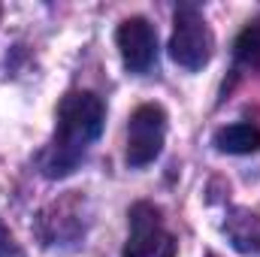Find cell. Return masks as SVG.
I'll list each match as a JSON object with an SVG mask.
<instances>
[{
  "label": "cell",
  "instance_id": "6da1fadb",
  "mask_svg": "<svg viewBox=\"0 0 260 257\" xmlns=\"http://www.w3.org/2000/svg\"><path fill=\"white\" fill-rule=\"evenodd\" d=\"M103 118H106L103 100L91 91H73L61 100L55 142H52L49 157H46V176L49 179L70 176L79 167L88 145L100 136Z\"/></svg>",
  "mask_w": 260,
  "mask_h": 257
},
{
  "label": "cell",
  "instance_id": "7a4b0ae2",
  "mask_svg": "<svg viewBox=\"0 0 260 257\" xmlns=\"http://www.w3.org/2000/svg\"><path fill=\"white\" fill-rule=\"evenodd\" d=\"M215 37L197 6H179L176 9V27L170 37V58L185 70H203L212 61Z\"/></svg>",
  "mask_w": 260,
  "mask_h": 257
},
{
  "label": "cell",
  "instance_id": "3957f363",
  "mask_svg": "<svg viewBox=\"0 0 260 257\" xmlns=\"http://www.w3.org/2000/svg\"><path fill=\"white\" fill-rule=\"evenodd\" d=\"M164 139H167V112L157 103L136 106L127 124V164L148 167L164 151Z\"/></svg>",
  "mask_w": 260,
  "mask_h": 257
},
{
  "label": "cell",
  "instance_id": "277c9868",
  "mask_svg": "<svg viewBox=\"0 0 260 257\" xmlns=\"http://www.w3.org/2000/svg\"><path fill=\"white\" fill-rule=\"evenodd\" d=\"M121 257H176V239L164 230L157 206L136 203L130 209V236Z\"/></svg>",
  "mask_w": 260,
  "mask_h": 257
},
{
  "label": "cell",
  "instance_id": "5b68a950",
  "mask_svg": "<svg viewBox=\"0 0 260 257\" xmlns=\"http://www.w3.org/2000/svg\"><path fill=\"white\" fill-rule=\"evenodd\" d=\"M115 43H118L121 61H124V67L130 73H145L148 67L154 64V58H157V34H154L151 21L142 18V15L124 18L118 24Z\"/></svg>",
  "mask_w": 260,
  "mask_h": 257
},
{
  "label": "cell",
  "instance_id": "8992f818",
  "mask_svg": "<svg viewBox=\"0 0 260 257\" xmlns=\"http://www.w3.org/2000/svg\"><path fill=\"white\" fill-rule=\"evenodd\" d=\"M224 233L230 239V245L242 254H257L260 251V215L257 212H248V209H233L227 224H224Z\"/></svg>",
  "mask_w": 260,
  "mask_h": 257
},
{
  "label": "cell",
  "instance_id": "52a82bcc",
  "mask_svg": "<svg viewBox=\"0 0 260 257\" xmlns=\"http://www.w3.org/2000/svg\"><path fill=\"white\" fill-rule=\"evenodd\" d=\"M215 148L224 154H254L260 151V127L257 124H227L215 133Z\"/></svg>",
  "mask_w": 260,
  "mask_h": 257
},
{
  "label": "cell",
  "instance_id": "ba28073f",
  "mask_svg": "<svg viewBox=\"0 0 260 257\" xmlns=\"http://www.w3.org/2000/svg\"><path fill=\"white\" fill-rule=\"evenodd\" d=\"M233 55H236L239 64L248 67V70H257L260 67V18L248 21L239 30V37L233 43Z\"/></svg>",
  "mask_w": 260,
  "mask_h": 257
},
{
  "label": "cell",
  "instance_id": "9c48e42d",
  "mask_svg": "<svg viewBox=\"0 0 260 257\" xmlns=\"http://www.w3.org/2000/svg\"><path fill=\"white\" fill-rule=\"evenodd\" d=\"M12 254H15V242H12L9 230L0 224V257H12Z\"/></svg>",
  "mask_w": 260,
  "mask_h": 257
}]
</instances>
